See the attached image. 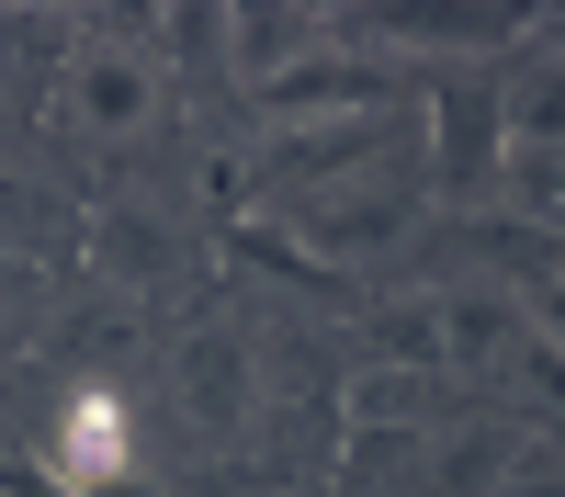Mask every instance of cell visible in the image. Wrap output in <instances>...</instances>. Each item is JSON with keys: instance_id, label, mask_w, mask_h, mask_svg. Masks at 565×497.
I'll return each mask as SVG.
<instances>
[{"instance_id": "cell-1", "label": "cell", "mask_w": 565, "mask_h": 497, "mask_svg": "<svg viewBox=\"0 0 565 497\" xmlns=\"http://www.w3.org/2000/svg\"><path fill=\"white\" fill-rule=\"evenodd\" d=\"M396 102V79L385 68H362V57H340V45H306L282 79H260L249 90V114H260V136H317V125H362V114H385Z\"/></svg>"}, {"instance_id": "cell-2", "label": "cell", "mask_w": 565, "mask_h": 497, "mask_svg": "<svg viewBox=\"0 0 565 497\" xmlns=\"http://www.w3.org/2000/svg\"><path fill=\"white\" fill-rule=\"evenodd\" d=\"M159 102H170V90H159V68L136 57V45H90V57L68 68V114H79L90 136H136Z\"/></svg>"}, {"instance_id": "cell-3", "label": "cell", "mask_w": 565, "mask_h": 497, "mask_svg": "<svg viewBox=\"0 0 565 497\" xmlns=\"http://www.w3.org/2000/svg\"><path fill=\"white\" fill-rule=\"evenodd\" d=\"M430 350L452 361V374H498V361L521 350V294H498V283L430 294Z\"/></svg>"}, {"instance_id": "cell-4", "label": "cell", "mask_w": 565, "mask_h": 497, "mask_svg": "<svg viewBox=\"0 0 565 497\" xmlns=\"http://www.w3.org/2000/svg\"><path fill=\"white\" fill-rule=\"evenodd\" d=\"M340 419H351L362 441L430 430V419H441V374H418V361H351V385H340Z\"/></svg>"}, {"instance_id": "cell-5", "label": "cell", "mask_w": 565, "mask_h": 497, "mask_svg": "<svg viewBox=\"0 0 565 497\" xmlns=\"http://www.w3.org/2000/svg\"><path fill=\"white\" fill-rule=\"evenodd\" d=\"M215 34H226V57H238V90L282 79V68H295L306 45H317V23H306V12H226Z\"/></svg>"}, {"instance_id": "cell-6", "label": "cell", "mask_w": 565, "mask_h": 497, "mask_svg": "<svg viewBox=\"0 0 565 497\" xmlns=\"http://www.w3.org/2000/svg\"><path fill=\"white\" fill-rule=\"evenodd\" d=\"M498 136H509V148H565V68H532V79H509V102H498Z\"/></svg>"}, {"instance_id": "cell-7", "label": "cell", "mask_w": 565, "mask_h": 497, "mask_svg": "<svg viewBox=\"0 0 565 497\" xmlns=\"http://www.w3.org/2000/svg\"><path fill=\"white\" fill-rule=\"evenodd\" d=\"M373 148H385V114H362V125H317V136H282L295 181H328L340 159H373Z\"/></svg>"}, {"instance_id": "cell-8", "label": "cell", "mask_w": 565, "mask_h": 497, "mask_svg": "<svg viewBox=\"0 0 565 497\" xmlns=\"http://www.w3.org/2000/svg\"><path fill=\"white\" fill-rule=\"evenodd\" d=\"M68 464L103 475V486L125 475V419H114V396H79V407H68Z\"/></svg>"}, {"instance_id": "cell-9", "label": "cell", "mask_w": 565, "mask_h": 497, "mask_svg": "<svg viewBox=\"0 0 565 497\" xmlns=\"http://www.w3.org/2000/svg\"><path fill=\"white\" fill-rule=\"evenodd\" d=\"M498 170H509V193H521L532 226H565V148H509Z\"/></svg>"}, {"instance_id": "cell-10", "label": "cell", "mask_w": 565, "mask_h": 497, "mask_svg": "<svg viewBox=\"0 0 565 497\" xmlns=\"http://www.w3.org/2000/svg\"><path fill=\"white\" fill-rule=\"evenodd\" d=\"M362 361H418V374H441V350H430V294H407V305L373 316V350H362Z\"/></svg>"}, {"instance_id": "cell-11", "label": "cell", "mask_w": 565, "mask_h": 497, "mask_svg": "<svg viewBox=\"0 0 565 497\" xmlns=\"http://www.w3.org/2000/svg\"><path fill=\"white\" fill-rule=\"evenodd\" d=\"M509 486V452L487 441V430H463L452 452H441V497H498Z\"/></svg>"}, {"instance_id": "cell-12", "label": "cell", "mask_w": 565, "mask_h": 497, "mask_svg": "<svg viewBox=\"0 0 565 497\" xmlns=\"http://www.w3.org/2000/svg\"><path fill=\"white\" fill-rule=\"evenodd\" d=\"M509 361H521V374L543 385V407H554V419H565V350H554L543 328H521V350H509Z\"/></svg>"}, {"instance_id": "cell-13", "label": "cell", "mask_w": 565, "mask_h": 497, "mask_svg": "<svg viewBox=\"0 0 565 497\" xmlns=\"http://www.w3.org/2000/svg\"><path fill=\"white\" fill-rule=\"evenodd\" d=\"M0 497H57V486H45V475H0Z\"/></svg>"}, {"instance_id": "cell-14", "label": "cell", "mask_w": 565, "mask_h": 497, "mask_svg": "<svg viewBox=\"0 0 565 497\" xmlns=\"http://www.w3.org/2000/svg\"><path fill=\"white\" fill-rule=\"evenodd\" d=\"M554 45H565V23H554Z\"/></svg>"}]
</instances>
